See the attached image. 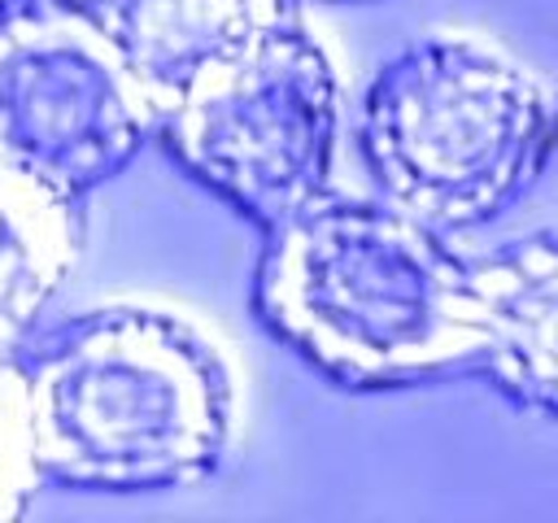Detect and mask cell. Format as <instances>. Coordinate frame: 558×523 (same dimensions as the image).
Masks as SVG:
<instances>
[{
	"label": "cell",
	"instance_id": "5",
	"mask_svg": "<svg viewBox=\"0 0 558 523\" xmlns=\"http://www.w3.org/2000/svg\"><path fill=\"white\" fill-rule=\"evenodd\" d=\"M157 122L96 0H0V170L83 200L140 157Z\"/></svg>",
	"mask_w": 558,
	"mask_h": 523
},
{
	"label": "cell",
	"instance_id": "2",
	"mask_svg": "<svg viewBox=\"0 0 558 523\" xmlns=\"http://www.w3.org/2000/svg\"><path fill=\"white\" fill-rule=\"evenodd\" d=\"M44 484L166 492L209 479L231 440L218 353L179 318L109 305L13 344Z\"/></svg>",
	"mask_w": 558,
	"mask_h": 523
},
{
	"label": "cell",
	"instance_id": "4",
	"mask_svg": "<svg viewBox=\"0 0 558 523\" xmlns=\"http://www.w3.org/2000/svg\"><path fill=\"white\" fill-rule=\"evenodd\" d=\"M340 92L327 52L296 22L209 65L161 113L157 139L183 174L248 218L279 227L331 187Z\"/></svg>",
	"mask_w": 558,
	"mask_h": 523
},
{
	"label": "cell",
	"instance_id": "10",
	"mask_svg": "<svg viewBox=\"0 0 558 523\" xmlns=\"http://www.w3.org/2000/svg\"><path fill=\"white\" fill-rule=\"evenodd\" d=\"M554 139H558V109H554Z\"/></svg>",
	"mask_w": 558,
	"mask_h": 523
},
{
	"label": "cell",
	"instance_id": "6",
	"mask_svg": "<svg viewBox=\"0 0 558 523\" xmlns=\"http://www.w3.org/2000/svg\"><path fill=\"white\" fill-rule=\"evenodd\" d=\"M484 375L506 401L558 418V227L471 262Z\"/></svg>",
	"mask_w": 558,
	"mask_h": 523
},
{
	"label": "cell",
	"instance_id": "8",
	"mask_svg": "<svg viewBox=\"0 0 558 523\" xmlns=\"http://www.w3.org/2000/svg\"><path fill=\"white\" fill-rule=\"evenodd\" d=\"M83 253V200L0 170V349L35 331Z\"/></svg>",
	"mask_w": 558,
	"mask_h": 523
},
{
	"label": "cell",
	"instance_id": "7",
	"mask_svg": "<svg viewBox=\"0 0 558 523\" xmlns=\"http://www.w3.org/2000/svg\"><path fill=\"white\" fill-rule=\"evenodd\" d=\"M135 74L166 113L192 78L288 22V0H100Z\"/></svg>",
	"mask_w": 558,
	"mask_h": 523
},
{
	"label": "cell",
	"instance_id": "3",
	"mask_svg": "<svg viewBox=\"0 0 558 523\" xmlns=\"http://www.w3.org/2000/svg\"><path fill=\"white\" fill-rule=\"evenodd\" d=\"M357 139L384 200L449 235L527 192L554 148V109L506 52L432 35L379 65Z\"/></svg>",
	"mask_w": 558,
	"mask_h": 523
},
{
	"label": "cell",
	"instance_id": "1",
	"mask_svg": "<svg viewBox=\"0 0 558 523\" xmlns=\"http://www.w3.org/2000/svg\"><path fill=\"white\" fill-rule=\"evenodd\" d=\"M253 309L279 344L353 392L475 375L471 262L388 200L327 192L270 227Z\"/></svg>",
	"mask_w": 558,
	"mask_h": 523
},
{
	"label": "cell",
	"instance_id": "9",
	"mask_svg": "<svg viewBox=\"0 0 558 523\" xmlns=\"http://www.w3.org/2000/svg\"><path fill=\"white\" fill-rule=\"evenodd\" d=\"M39 488L44 471L35 462L22 370L13 362V349H0V523L22 519Z\"/></svg>",
	"mask_w": 558,
	"mask_h": 523
}]
</instances>
